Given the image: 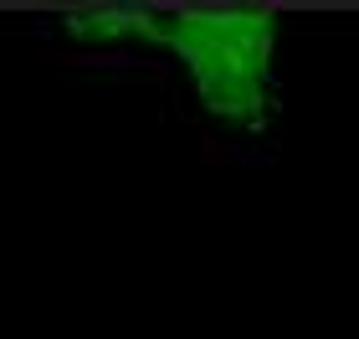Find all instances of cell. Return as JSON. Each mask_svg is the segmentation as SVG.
Instances as JSON below:
<instances>
[{"label": "cell", "instance_id": "1", "mask_svg": "<svg viewBox=\"0 0 359 339\" xmlns=\"http://www.w3.org/2000/svg\"><path fill=\"white\" fill-rule=\"evenodd\" d=\"M154 46L175 57L195 108L236 144H267L277 124V15L257 6L159 11Z\"/></svg>", "mask_w": 359, "mask_h": 339}, {"label": "cell", "instance_id": "2", "mask_svg": "<svg viewBox=\"0 0 359 339\" xmlns=\"http://www.w3.org/2000/svg\"><path fill=\"white\" fill-rule=\"evenodd\" d=\"M57 31L77 46H154L159 11L149 6H88L62 15Z\"/></svg>", "mask_w": 359, "mask_h": 339}]
</instances>
